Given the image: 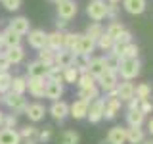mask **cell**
<instances>
[{
	"label": "cell",
	"mask_w": 153,
	"mask_h": 144,
	"mask_svg": "<svg viewBox=\"0 0 153 144\" xmlns=\"http://www.w3.org/2000/svg\"><path fill=\"white\" fill-rule=\"evenodd\" d=\"M142 71V62L140 58H132V60H121L119 62V71L117 75L123 81H134Z\"/></svg>",
	"instance_id": "cell-1"
},
{
	"label": "cell",
	"mask_w": 153,
	"mask_h": 144,
	"mask_svg": "<svg viewBox=\"0 0 153 144\" xmlns=\"http://www.w3.org/2000/svg\"><path fill=\"white\" fill-rule=\"evenodd\" d=\"M86 14L92 21L107 19V2L105 0H90L88 6H86Z\"/></svg>",
	"instance_id": "cell-2"
},
{
	"label": "cell",
	"mask_w": 153,
	"mask_h": 144,
	"mask_svg": "<svg viewBox=\"0 0 153 144\" xmlns=\"http://www.w3.org/2000/svg\"><path fill=\"white\" fill-rule=\"evenodd\" d=\"M96 85H98V88L102 90V92H109V90H113V88H117V85H119V75L115 73V71H105L103 75H100L98 79H96Z\"/></svg>",
	"instance_id": "cell-3"
},
{
	"label": "cell",
	"mask_w": 153,
	"mask_h": 144,
	"mask_svg": "<svg viewBox=\"0 0 153 144\" xmlns=\"http://www.w3.org/2000/svg\"><path fill=\"white\" fill-rule=\"evenodd\" d=\"M103 110H105V98H96L94 102L88 104V113H86V119L90 123H100L103 119Z\"/></svg>",
	"instance_id": "cell-4"
},
{
	"label": "cell",
	"mask_w": 153,
	"mask_h": 144,
	"mask_svg": "<svg viewBox=\"0 0 153 144\" xmlns=\"http://www.w3.org/2000/svg\"><path fill=\"white\" fill-rule=\"evenodd\" d=\"M27 90L33 98H44L46 94V79L44 77H29L27 79Z\"/></svg>",
	"instance_id": "cell-5"
},
{
	"label": "cell",
	"mask_w": 153,
	"mask_h": 144,
	"mask_svg": "<svg viewBox=\"0 0 153 144\" xmlns=\"http://www.w3.org/2000/svg\"><path fill=\"white\" fill-rule=\"evenodd\" d=\"M56 6H57V17L65 19V21L73 19L76 14H79V4H76L75 0H63V2L56 4Z\"/></svg>",
	"instance_id": "cell-6"
},
{
	"label": "cell",
	"mask_w": 153,
	"mask_h": 144,
	"mask_svg": "<svg viewBox=\"0 0 153 144\" xmlns=\"http://www.w3.org/2000/svg\"><path fill=\"white\" fill-rule=\"evenodd\" d=\"M2 102L6 104L10 110H13V112H25V108H27L25 96H19V94H13V92H4Z\"/></svg>",
	"instance_id": "cell-7"
},
{
	"label": "cell",
	"mask_w": 153,
	"mask_h": 144,
	"mask_svg": "<svg viewBox=\"0 0 153 144\" xmlns=\"http://www.w3.org/2000/svg\"><path fill=\"white\" fill-rule=\"evenodd\" d=\"M96 50V40L90 38L88 35L80 33V38H79V44L75 48V54L76 56H92Z\"/></svg>",
	"instance_id": "cell-8"
},
{
	"label": "cell",
	"mask_w": 153,
	"mask_h": 144,
	"mask_svg": "<svg viewBox=\"0 0 153 144\" xmlns=\"http://www.w3.org/2000/svg\"><path fill=\"white\" fill-rule=\"evenodd\" d=\"M123 108V102L115 96V98H105V110H103V119L105 121H113L115 117L119 115Z\"/></svg>",
	"instance_id": "cell-9"
},
{
	"label": "cell",
	"mask_w": 153,
	"mask_h": 144,
	"mask_svg": "<svg viewBox=\"0 0 153 144\" xmlns=\"http://www.w3.org/2000/svg\"><path fill=\"white\" fill-rule=\"evenodd\" d=\"M50 115L56 119V121H63L65 117H69V104L65 102V100H56V102H52V106H50Z\"/></svg>",
	"instance_id": "cell-10"
},
{
	"label": "cell",
	"mask_w": 153,
	"mask_h": 144,
	"mask_svg": "<svg viewBox=\"0 0 153 144\" xmlns=\"http://www.w3.org/2000/svg\"><path fill=\"white\" fill-rule=\"evenodd\" d=\"M107 71V56H98V58H92L88 64V73L98 79L100 75H103Z\"/></svg>",
	"instance_id": "cell-11"
},
{
	"label": "cell",
	"mask_w": 153,
	"mask_h": 144,
	"mask_svg": "<svg viewBox=\"0 0 153 144\" xmlns=\"http://www.w3.org/2000/svg\"><path fill=\"white\" fill-rule=\"evenodd\" d=\"M46 112H48V110H46L42 104L33 102V104H27V108H25V112H23V113H25L27 117H29V121L38 123V121H42V119H44Z\"/></svg>",
	"instance_id": "cell-12"
},
{
	"label": "cell",
	"mask_w": 153,
	"mask_h": 144,
	"mask_svg": "<svg viewBox=\"0 0 153 144\" xmlns=\"http://www.w3.org/2000/svg\"><path fill=\"white\" fill-rule=\"evenodd\" d=\"M27 38H29V46L36 48V50H40V48L46 46V40H48V33L42 31V29H31V31L27 33Z\"/></svg>",
	"instance_id": "cell-13"
},
{
	"label": "cell",
	"mask_w": 153,
	"mask_h": 144,
	"mask_svg": "<svg viewBox=\"0 0 153 144\" xmlns=\"http://www.w3.org/2000/svg\"><path fill=\"white\" fill-rule=\"evenodd\" d=\"M105 142L107 144H126V127H121V125L111 127L107 136H105Z\"/></svg>",
	"instance_id": "cell-14"
},
{
	"label": "cell",
	"mask_w": 153,
	"mask_h": 144,
	"mask_svg": "<svg viewBox=\"0 0 153 144\" xmlns=\"http://www.w3.org/2000/svg\"><path fill=\"white\" fill-rule=\"evenodd\" d=\"M8 29H12V31L16 33V35L23 37V35H27V33L31 31V21H29L27 17H23V16H19V17H13L12 21H10Z\"/></svg>",
	"instance_id": "cell-15"
},
{
	"label": "cell",
	"mask_w": 153,
	"mask_h": 144,
	"mask_svg": "<svg viewBox=\"0 0 153 144\" xmlns=\"http://www.w3.org/2000/svg\"><path fill=\"white\" fill-rule=\"evenodd\" d=\"M123 8L130 16H142L147 8V0H123Z\"/></svg>",
	"instance_id": "cell-16"
},
{
	"label": "cell",
	"mask_w": 153,
	"mask_h": 144,
	"mask_svg": "<svg viewBox=\"0 0 153 144\" xmlns=\"http://www.w3.org/2000/svg\"><path fill=\"white\" fill-rule=\"evenodd\" d=\"M86 113H88V102L76 98L73 104H69V115H71L73 119H76V121L86 119Z\"/></svg>",
	"instance_id": "cell-17"
},
{
	"label": "cell",
	"mask_w": 153,
	"mask_h": 144,
	"mask_svg": "<svg viewBox=\"0 0 153 144\" xmlns=\"http://www.w3.org/2000/svg\"><path fill=\"white\" fill-rule=\"evenodd\" d=\"M75 60H76V54H73V52H69V50H59V52H56V56H54V65L57 67H69V65H75Z\"/></svg>",
	"instance_id": "cell-18"
},
{
	"label": "cell",
	"mask_w": 153,
	"mask_h": 144,
	"mask_svg": "<svg viewBox=\"0 0 153 144\" xmlns=\"http://www.w3.org/2000/svg\"><path fill=\"white\" fill-rule=\"evenodd\" d=\"M134 86L136 85H134L132 81H123V83L119 81L117 88H115L117 90V98L121 100V102H128L130 98H134Z\"/></svg>",
	"instance_id": "cell-19"
},
{
	"label": "cell",
	"mask_w": 153,
	"mask_h": 144,
	"mask_svg": "<svg viewBox=\"0 0 153 144\" xmlns=\"http://www.w3.org/2000/svg\"><path fill=\"white\" fill-rule=\"evenodd\" d=\"M63 92H65L63 83H50V81H46V94H44V98L56 102V100H61Z\"/></svg>",
	"instance_id": "cell-20"
},
{
	"label": "cell",
	"mask_w": 153,
	"mask_h": 144,
	"mask_svg": "<svg viewBox=\"0 0 153 144\" xmlns=\"http://www.w3.org/2000/svg\"><path fill=\"white\" fill-rule=\"evenodd\" d=\"M4 56L8 58V62L12 65H16V64H21V62H23V58H25V50H23L21 44H19V46H12V48H6Z\"/></svg>",
	"instance_id": "cell-21"
},
{
	"label": "cell",
	"mask_w": 153,
	"mask_h": 144,
	"mask_svg": "<svg viewBox=\"0 0 153 144\" xmlns=\"http://www.w3.org/2000/svg\"><path fill=\"white\" fill-rule=\"evenodd\" d=\"M146 117L140 110H126V127H142L146 123Z\"/></svg>",
	"instance_id": "cell-22"
},
{
	"label": "cell",
	"mask_w": 153,
	"mask_h": 144,
	"mask_svg": "<svg viewBox=\"0 0 153 144\" xmlns=\"http://www.w3.org/2000/svg\"><path fill=\"white\" fill-rule=\"evenodd\" d=\"M0 144H21V136L16 129H0Z\"/></svg>",
	"instance_id": "cell-23"
},
{
	"label": "cell",
	"mask_w": 153,
	"mask_h": 144,
	"mask_svg": "<svg viewBox=\"0 0 153 144\" xmlns=\"http://www.w3.org/2000/svg\"><path fill=\"white\" fill-rule=\"evenodd\" d=\"M146 138L142 127H126V144H142Z\"/></svg>",
	"instance_id": "cell-24"
},
{
	"label": "cell",
	"mask_w": 153,
	"mask_h": 144,
	"mask_svg": "<svg viewBox=\"0 0 153 144\" xmlns=\"http://www.w3.org/2000/svg\"><path fill=\"white\" fill-rule=\"evenodd\" d=\"M0 37H2V46L4 48H12V46H19V44H21V37L16 35L12 29L2 31V33H0Z\"/></svg>",
	"instance_id": "cell-25"
},
{
	"label": "cell",
	"mask_w": 153,
	"mask_h": 144,
	"mask_svg": "<svg viewBox=\"0 0 153 144\" xmlns=\"http://www.w3.org/2000/svg\"><path fill=\"white\" fill-rule=\"evenodd\" d=\"M46 46H48V48H52L54 52H59V50H63V33H59V31L48 33Z\"/></svg>",
	"instance_id": "cell-26"
},
{
	"label": "cell",
	"mask_w": 153,
	"mask_h": 144,
	"mask_svg": "<svg viewBox=\"0 0 153 144\" xmlns=\"http://www.w3.org/2000/svg\"><path fill=\"white\" fill-rule=\"evenodd\" d=\"M8 92H13V94H19V96H25V92H27V77H21V75L13 77V79H12V86H10Z\"/></svg>",
	"instance_id": "cell-27"
},
{
	"label": "cell",
	"mask_w": 153,
	"mask_h": 144,
	"mask_svg": "<svg viewBox=\"0 0 153 144\" xmlns=\"http://www.w3.org/2000/svg\"><path fill=\"white\" fill-rule=\"evenodd\" d=\"M100 92L102 90L98 88V85L88 86V88H79V100H84V102H94L96 98H100Z\"/></svg>",
	"instance_id": "cell-28"
},
{
	"label": "cell",
	"mask_w": 153,
	"mask_h": 144,
	"mask_svg": "<svg viewBox=\"0 0 153 144\" xmlns=\"http://www.w3.org/2000/svg\"><path fill=\"white\" fill-rule=\"evenodd\" d=\"M46 71H48V67L38 60L29 62V65H27V75L29 77H46Z\"/></svg>",
	"instance_id": "cell-29"
},
{
	"label": "cell",
	"mask_w": 153,
	"mask_h": 144,
	"mask_svg": "<svg viewBox=\"0 0 153 144\" xmlns=\"http://www.w3.org/2000/svg\"><path fill=\"white\" fill-rule=\"evenodd\" d=\"M103 33H105V27L102 25V21H92V23H88L84 35H88L90 38H94V40H98V38L102 37Z\"/></svg>",
	"instance_id": "cell-30"
},
{
	"label": "cell",
	"mask_w": 153,
	"mask_h": 144,
	"mask_svg": "<svg viewBox=\"0 0 153 144\" xmlns=\"http://www.w3.org/2000/svg\"><path fill=\"white\" fill-rule=\"evenodd\" d=\"M79 38H80V33H63V48L69 52L75 54V48L79 44Z\"/></svg>",
	"instance_id": "cell-31"
},
{
	"label": "cell",
	"mask_w": 153,
	"mask_h": 144,
	"mask_svg": "<svg viewBox=\"0 0 153 144\" xmlns=\"http://www.w3.org/2000/svg\"><path fill=\"white\" fill-rule=\"evenodd\" d=\"M61 81L67 85H76V81H79V71H76V67L69 65V67H63V71H61Z\"/></svg>",
	"instance_id": "cell-32"
},
{
	"label": "cell",
	"mask_w": 153,
	"mask_h": 144,
	"mask_svg": "<svg viewBox=\"0 0 153 144\" xmlns=\"http://www.w3.org/2000/svg\"><path fill=\"white\" fill-rule=\"evenodd\" d=\"M54 56H56V52L52 50V48H48V46H44V48L38 50V62H42L46 67L54 65Z\"/></svg>",
	"instance_id": "cell-33"
},
{
	"label": "cell",
	"mask_w": 153,
	"mask_h": 144,
	"mask_svg": "<svg viewBox=\"0 0 153 144\" xmlns=\"http://www.w3.org/2000/svg\"><path fill=\"white\" fill-rule=\"evenodd\" d=\"M140 56V46L136 42H130V44L123 46L121 50V60H132V58H138Z\"/></svg>",
	"instance_id": "cell-34"
},
{
	"label": "cell",
	"mask_w": 153,
	"mask_h": 144,
	"mask_svg": "<svg viewBox=\"0 0 153 144\" xmlns=\"http://www.w3.org/2000/svg\"><path fill=\"white\" fill-rule=\"evenodd\" d=\"M151 92H153V88H151L149 83H140V85L134 86V96H136V98H140V100L151 98Z\"/></svg>",
	"instance_id": "cell-35"
},
{
	"label": "cell",
	"mask_w": 153,
	"mask_h": 144,
	"mask_svg": "<svg viewBox=\"0 0 153 144\" xmlns=\"http://www.w3.org/2000/svg\"><path fill=\"white\" fill-rule=\"evenodd\" d=\"M124 29H126V27L123 25V21H121V19H115V21H111L107 27H105V33H107V35H109V37H111L113 40H115V38L121 35Z\"/></svg>",
	"instance_id": "cell-36"
},
{
	"label": "cell",
	"mask_w": 153,
	"mask_h": 144,
	"mask_svg": "<svg viewBox=\"0 0 153 144\" xmlns=\"http://www.w3.org/2000/svg\"><path fill=\"white\" fill-rule=\"evenodd\" d=\"M80 142V136L76 131H71V129H67V131L61 133V140L59 144H79Z\"/></svg>",
	"instance_id": "cell-37"
},
{
	"label": "cell",
	"mask_w": 153,
	"mask_h": 144,
	"mask_svg": "<svg viewBox=\"0 0 153 144\" xmlns=\"http://www.w3.org/2000/svg\"><path fill=\"white\" fill-rule=\"evenodd\" d=\"M61 71H63L61 67L52 65V67H48L44 79H46V81H50V83H63V81H61Z\"/></svg>",
	"instance_id": "cell-38"
},
{
	"label": "cell",
	"mask_w": 153,
	"mask_h": 144,
	"mask_svg": "<svg viewBox=\"0 0 153 144\" xmlns=\"http://www.w3.org/2000/svg\"><path fill=\"white\" fill-rule=\"evenodd\" d=\"M113 44H115V40L107 35V33H103V35L96 40V48H100L102 52H109V48H111Z\"/></svg>",
	"instance_id": "cell-39"
},
{
	"label": "cell",
	"mask_w": 153,
	"mask_h": 144,
	"mask_svg": "<svg viewBox=\"0 0 153 144\" xmlns=\"http://www.w3.org/2000/svg\"><path fill=\"white\" fill-rule=\"evenodd\" d=\"M17 133H19V136H21V140H33V138L36 140L38 129L33 127V125H27V127H23L21 131H17Z\"/></svg>",
	"instance_id": "cell-40"
},
{
	"label": "cell",
	"mask_w": 153,
	"mask_h": 144,
	"mask_svg": "<svg viewBox=\"0 0 153 144\" xmlns=\"http://www.w3.org/2000/svg\"><path fill=\"white\" fill-rule=\"evenodd\" d=\"M52 134H54V129L52 127H44V129H38V134H36V142L38 144H46L52 140Z\"/></svg>",
	"instance_id": "cell-41"
},
{
	"label": "cell",
	"mask_w": 153,
	"mask_h": 144,
	"mask_svg": "<svg viewBox=\"0 0 153 144\" xmlns=\"http://www.w3.org/2000/svg\"><path fill=\"white\" fill-rule=\"evenodd\" d=\"M12 79H13V77L10 75V71L0 73V94H4V92L10 90V86H12Z\"/></svg>",
	"instance_id": "cell-42"
},
{
	"label": "cell",
	"mask_w": 153,
	"mask_h": 144,
	"mask_svg": "<svg viewBox=\"0 0 153 144\" xmlns=\"http://www.w3.org/2000/svg\"><path fill=\"white\" fill-rule=\"evenodd\" d=\"M94 85H96V79L90 73L79 75V81H76V86H79V88H88V86H94Z\"/></svg>",
	"instance_id": "cell-43"
},
{
	"label": "cell",
	"mask_w": 153,
	"mask_h": 144,
	"mask_svg": "<svg viewBox=\"0 0 153 144\" xmlns=\"http://www.w3.org/2000/svg\"><path fill=\"white\" fill-rule=\"evenodd\" d=\"M16 127H17V115H13V113H4L0 129H16Z\"/></svg>",
	"instance_id": "cell-44"
},
{
	"label": "cell",
	"mask_w": 153,
	"mask_h": 144,
	"mask_svg": "<svg viewBox=\"0 0 153 144\" xmlns=\"http://www.w3.org/2000/svg\"><path fill=\"white\" fill-rule=\"evenodd\" d=\"M115 42H117V44H121V46H126V44H130V42H134V40H132V33L128 31V29H124V31L121 33V35H119L117 38H115Z\"/></svg>",
	"instance_id": "cell-45"
},
{
	"label": "cell",
	"mask_w": 153,
	"mask_h": 144,
	"mask_svg": "<svg viewBox=\"0 0 153 144\" xmlns=\"http://www.w3.org/2000/svg\"><path fill=\"white\" fill-rule=\"evenodd\" d=\"M2 6L8 10V12H17L21 8V0H0Z\"/></svg>",
	"instance_id": "cell-46"
},
{
	"label": "cell",
	"mask_w": 153,
	"mask_h": 144,
	"mask_svg": "<svg viewBox=\"0 0 153 144\" xmlns=\"http://www.w3.org/2000/svg\"><path fill=\"white\" fill-rule=\"evenodd\" d=\"M119 4H107V19H111V21H115V19H119Z\"/></svg>",
	"instance_id": "cell-47"
},
{
	"label": "cell",
	"mask_w": 153,
	"mask_h": 144,
	"mask_svg": "<svg viewBox=\"0 0 153 144\" xmlns=\"http://www.w3.org/2000/svg\"><path fill=\"white\" fill-rule=\"evenodd\" d=\"M140 112H142L143 115H147V113L153 112V102H151L149 98H147V100H142V102H140Z\"/></svg>",
	"instance_id": "cell-48"
},
{
	"label": "cell",
	"mask_w": 153,
	"mask_h": 144,
	"mask_svg": "<svg viewBox=\"0 0 153 144\" xmlns=\"http://www.w3.org/2000/svg\"><path fill=\"white\" fill-rule=\"evenodd\" d=\"M10 67H12V64L8 62V58L4 56V52L0 54V73H4V71H10Z\"/></svg>",
	"instance_id": "cell-49"
},
{
	"label": "cell",
	"mask_w": 153,
	"mask_h": 144,
	"mask_svg": "<svg viewBox=\"0 0 153 144\" xmlns=\"http://www.w3.org/2000/svg\"><path fill=\"white\" fill-rule=\"evenodd\" d=\"M140 102H142V100L134 96V98H130L126 102V110H140Z\"/></svg>",
	"instance_id": "cell-50"
},
{
	"label": "cell",
	"mask_w": 153,
	"mask_h": 144,
	"mask_svg": "<svg viewBox=\"0 0 153 144\" xmlns=\"http://www.w3.org/2000/svg\"><path fill=\"white\" fill-rule=\"evenodd\" d=\"M67 23H69V21H65V19H59V17H57V21H56V31H59V33H65V29H67Z\"/></svg>",
	"instance_id": "cell-51"
},
{
	"label": "cell",
	"mask_w": 153,
	"mask_h": 144,
	"mask_svg": "<svg viewBox=\"0 0 153 144\" xmlns=\"http://www.w3.org/2000/svg\"><path fill=\"white\" fill-rule=\"evenodd\" d=\"M147 133H149L151 136H153V115H151L149 119H147Z\"/></svg>",
	"instance_id": "cell-52"
},
{
	"label": "cell",
	"mask_w": 153,
	"mask_h": 144,
	"mask_svg": "<svg viewBox=\"0 0 153 144\" xmlns=\"http://www.w3.org/2000/svg\"><path fill=\"white\" fill-rule=\"evenodd\" d=\"M142 144H153V138H143Z\"/></svg>",
	"instance_id": "cell-53"
},
{
	"label": "cell",
	"mask_w": 153,
	"mask_h": 144,
	"mask_svg": "<svg viewBox=\"0 0 153 144\" xmlns=\"http://www.w3.org/2000/svg\"><path fill=\"white\" fill-rule=\"evenodd\" d=\"M107 4H121V0H105Z\"/></svg>",
	"instance_id": "cell-54"
},
{
	"label": "cell",
	"mask_w": 153,
	"mask_h": 144,
	"mask_svg": "<svg viewBox=\"0 0 153 144\" xmlns=\"http://www.w3.org/2000/svg\"><path fill=\"white\" fill-rule=\"evenodd\" d=\"M23 144H38V142L35 140V138H33V140H25V142H23Z\"/></svg>",
	"instance_id": "cell-55"
},
{
	"label": "cell",
	"mask_w": 153,
	"mask_h": 144,
	"mask_svg": "<svg viewBox=\"0 0 153 144\" xmlns=\"http://www.w3.org/2000/svg\"><path fill=\"white\" fill-rule=\"evenodd\" d=\"M2 117H4V113H2V112H0V125H2Z\"/></svg>",
	"instance_id": "cell-56"
},
{
	"label": "cell",
	"mask_w": 153,
	"mask_h": 144,
	"mask_svg": "<svg viewBox=\"0 0 153 144\" xmlns=\"http://www.w3.org/2000/svg\"><path fill=\"white\" fill-rule=\"evenodd\" d=\"M2 48H4V46H2V37H0V50H2Z\"/></svg>",
	"instance_id": "cell-57"
},
{
	"label": "cell",
	"mask_w": 153,
	"mask_h": 144,
	"mask_svg": "<svg viewBox=\"0 0 153 144\" xmlns=\"http://www.w3.org/2000/svg\"><path fill=\"white\" fill-rule=\"evenodd\" d=\"M0 104H2V94H0Z\"/></svg>",
	"instance_id": "cell-58"
}]
</instances>
